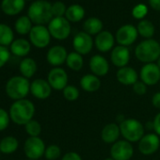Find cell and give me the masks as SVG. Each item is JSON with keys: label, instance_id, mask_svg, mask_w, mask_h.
Instances as JSON below:
<instances>
[{"label": "cell", "instance_id": "cell-1", "mask_svg": "<svg viewBox=\"0 0 160 160\" xmlns=\"http://www.w3.org/2000/svg\"><path fill=\"white\" fill-rule=\"evenodd\" d=\"M11 120L18 125H26L28 122L33 120L35 114L34 104L28 99H21L15 101L10 108Z\"/></svg>", "mask_w": 160, "mask_h": 160}, {"label": "cell", "instance_id": "cell-2", "mask_svg": "<svg viewBox=\"0 0 160 160\" xmlns=\"http://www.w3.org/2000/svg\"><path fill=\"white\" fill-rule=\"evenodd\" d=\"M28 17L37 26L49 24L53 19L52 4L45 0H37L28 9Z\"/></svg>", "mask_w": 160, "mask_h": 160}, {"label": "cell", "instance_id": "cell-3", "mask_svg": "<svg viewBox=\"0 0 160 160\" xmlns=\"http://www.w3.org/2000/svg\"><path fill=\"white\" fill-rule=\"evenodd\" d=\"M135 55L140 62L153 63L160 57V44L153 39L142 41L137 45Z\"/></svg>", "mask_w": 160, "mask_h": 160}, {"label": "cell", "instance_id": "cell-4", "mask_svg": "<svg viewBox=\"0 0 160 160\" xmlns=\"http://www.w3.org/2000/svg\"><path fill=\"white\" fill-rule=\"evenodd\" d=\"M7 95L17 101L25 99L30 92V83L28 79L24 76H13L9 79L6 84Z\"/></svg>", "mask_w": 160, "mask_h": 160}, {"label": "cell", "instance_id": "cell-5", "mask_svg": "<svg viewBox=\"0 0 160 160\" xmlns=\"http://www.w3.org/2000/svg\"><path fill=\"white\" fill-rule=\"evenodd\" d=\"M121 135L129 142H137L144 136V125L137 119H124L120 123Z\"/></svg>", "mask_w": 160, "mask_h": 160}, {"label": "cell", "instance_id": "cell-6", "mask_svg": "<svg viewBox=\"0 0 160 160\" xmlns=\"http://www.w3.org/2000/svg\"><path fill=\"white\" fill-rule=\"evenodd\" d=\"M48 30L52 37L57 40H65L71 33L69 21L64 17H54L48 24Z\"/></svg>", "mask_w": 160, "mask_h": 160}, {"label": "cell", "instance_id": "cell-7", "mask_svg": "<svg viewBox=\"0 0 160 160\" xmlns=\"http://www.w3.org/2000/svg\"><path fill=\"white\" fill-rule=\"evenodd\" d=\"M45 144L40 137H29L24 144V151L28 159L37 160L44 155Z\"/></svg>", "mask_w": 160, "mask_h": 160}, {"label": "cell", "instance_id": "cell-8", "mask_svg": "<svg viewBox=\"0 0 160 160\" xmlns=\"http://www.w3.org/2000/svg\"><path fill=\"white\" fill-rule=\"evenodd\" d=\"M133 154V145L125 139L116 141L110 148V157L114 160H130Z\"/></svg>", "mask_w": 160, "mask_h": 160}, {"label": "cell", "instance_id": "cell-9", "mask_svg": "<svg viewBox=\"0 0 160 160\" xmlns=\"http://www.w3.org/2000/svg\"><path fill=\"white\" fill-rule=\"evenodd\" d=\"M68 74L66 71L60 67L53 68L47 75V81L51 88L56 91H63L68 86Z\"/></svg>", "mask_w": 160, "mask_h": 160}, {"label": "cell", "instance_id": "cell-10", "mask_svg": "<svg viewBox=\"0 0 160 160\" xmlns=\"http://www.w3.org/2000/svg\"><path fill=\"white\" fill-rule=\"evenodd\" d=\"M139 77L147 86L156 85L160 80V68L156 63H147L141 67Z\"/></svg>", "mask_w": 160, "mask_h": 160}, {"label": "cell", "instance_id": "cell-11", "mask_svg": "<svg viewBox=\"0 0 160 160\" xmlns=\"http://www.w3.org/2000/svg\"><path fill=\"white\" fill-rule=\"evenodd\" d=\"M160 146V138L155 133L144 135L138 141V151L144 155H151L157 152Z\"/></svg>", "mask_w": 160, "mask_h": 160}, {"label": "cell", "instance_id": "cell-12", "mask_svg": "<svg viewBox=\"0 0 160 160\" xmlns=\"http://www.w3.org/2000/svg\"><path fill=\"white\" fill-rule=\"evenodd\" d=\"M51 34L44 26H35L29 32L30 42L37 48H44L50 42Z\"/></svg>", "mask_w": 160, "mask_h": 160}, {"label": "cell", "instance_id": "cell-13", "mask_svg": "<svg viewBox=\"0 0 160 160\" xmlns=\"http://www.w3.org/2000/svg\"><path fill=\"white\" fill-rule=\"evenodd\" d=\"M72 46L76 53L80 55H88L93 46V41L91 35L88 33L81 31L78 32L72 41Z\"/></svg>", "mask_w": 160, "mask_h": 160}, {"label": "cell", "instance_id": "cell-14", "mask_svg": "<svg viewBox=\"0 0 160 160\" xmlns=\"http://www.w3.org/2000/svg\"><path fill=\"white\" fill-rule=\"evenodd\" d=\"M138 35V32L137 28L133 25H124L118 29L116 33V41L120 45L127 47L136 42Z\"/></svg>", "mask_w": 160, "mask_h": 160}, {"label": "cell", "instance_id": "cell-15", "mask_svg": "<svg viewBox=\"0 0 160 160\" xmlns=\"http://www.w3.org/2000/svg\"><path fill=\"white\" fill-rule=\"evenodd\" d=\"M30 92L35 98L44 100L51 95L52 88L47 80L38 78L30 83Z\"/></svg>", "mask_w": 160, "mask_h": 160}, {"label": "cell", "instance_id": "cell-16", "mask_svg": "<svg viewBox=\"0 0 160 160\" xmlns=\"http://www.w3.org/2000/svg\"><path fill=\"white\" fill-rule=\"evenodd\" d=\"M68 53L66 49L61 45H55L51 47L46 55L48 63L54 67H58L66 62Z\"/></svg>", "mask_w": 160, "mask_h": 160}, {"label": "cell", "instance_id": "cell-17", "mask_svg": "<svg viewBox=\"0 0 160 160\" xmlns=\"http://www.w3.org/2000/svg\"><path fill=\"white\" fill-rule=\"evenodd\" d=\"M116 78L118 82L123 86H133L138 79L137 71L129 66L119 68L116 72Z\"/></svg>", "mask_w": 160, "mask_h": 160}, {"label": "cell", "instance_id": "cell-18", "mask_svg": "<svg viewBox=\"0 0 160 160\" xmlns=\"http://www.w3.org/2000/svg\"><path fill=\"white\" fill-rule=\"evenodd\" d=\"M110 59L113 65L118 68H122L127 66L130 60V52L126 46L118 45L112 49Z\"/></svg>", "mask_w": 160, "mask_h": 160}, {"label": "cell", "instance_id": "cell-19", "mask_svg": "<svg viewBox=\"0 0 160 160\" xmlns=\"http://www.w3.org/2000/svg\"><path fill=\"white\" fill-rule=\"evenodd\" d=\"M90 69L92 73L100 77L105 76L109 71V64L106 58L101 55H94L90 59Z\"/></svg>", "mask_w": 160, "mask_h": 160}, {"label": "cell", "instance_id": "cell-20", "mask_svg": "<svg viewBox=\"0 0 160 160\" xmlns=\"http://www.w3.org/2000/svg\"><path fill=\"white\" fill-rule=\"evenodd\" d=\"M120 136H121L120 125L114 122H110L105 125L101 132L102 140L105 143H108V144H113L116 141H118Z\"/></svg>", "mask_w": 160, "mask_h": 160}, {"label": "cell", "instance_id": "cell-21", "mask_svg": "<svg viewBox=\"0 0 160 160\" xmlns=\"http://www.w3.org/2000/svg\"><path fill=\"white\" fill-rule=\"evenodd\" d=\"M94 43L100 52H108L113 49L114 37L109 31H102L96 36Z\"/></svg>", "mask_w": 160, "mask_h": 160}, {"label": "cell", "instance_id": "cell-22", "mask_svg": "<svg viewBox=\"0 0 160 160\" xmlns=\"http://www.w3.org/2000/svg\"><path fill=\"white\" fill-rule=\"evenodd\" d=\"M80 86L86 92H95L101 87V80L92 73H87L80 79Z\"/></svg>", "mask_w": 160, "mask_h": 160}, {"label": "cell", "instance_id": "cell-23", "mask_svg": "<svg viewBox=\"0 0 160 160\" xmlns=\"http://www.w3.org/2000/svg\"><path fill=\"white\" fill-rule=\"evenodd\" d=\"M25 1L26 0H2L1 9L8 15H16L23 11Z\"/></svg>", "mask_w": 160, "mask_h": 160}, {"label": "cell", "instance_id": "cell-24", "mask_svg": "<svg viewBox=\"0 0 160 160\" xmlns=\"http://www.w3.org/2000/svg\"><path fill=\"white\" fill-rule=\"evenodd\" d=\"M30 43L25 39H17L11 44V51L17 57H26L30 52Z\"/></svg>", "mask_w": 160, "mask_h": 160}, {"label": "cell", "instance_id": "cell-25", "mask_svg": "<svg viewBox=\"0 0 160 160\" xmlns=\"http://www.w3.org/2000/svg\"><path fill=\"white\" fill-rule=\"evenodd\" d=\"M20 72L26 78H31L37 72V63L31 58H26L20 62Z\"/></svg>", "mask_w": 160, "mask_h": 160}, {"label": "cell", "instance_id": "cell-26", "mask_svg": "<svg viewBox=\"0 0 160 160\" xmlns=\"http://www.w3.org/2000/svg\"><path fill=\"white\" fill-rule=\"evenodd\" d=\"M19 142L16 138L12 136L5 137L0 141V152H3L5 154H11L16 152L18 149Z\"/></svg>", "mask_w": 160, "mask_h": 160}, {"label": "cell", "instance_id": "cell-27", "mask_svg": "<svg viewBox=\"0 0 160 160\" xmlns=\"http://www.w3.org/2000/svg\"><path fill=\"white\" fill-rule=\"evenodd\" d=\"M84 32L88 33L89 35H98L100 32H102L103 29V23L100 19L96 17H92L89 18L88 20L85 21L83 25Z\"/></svg>", "mask_w": 160, "mask_h": 160}, {"label": "cell", "instance_id": "cell-28", "mask_svg": "<svg viewBox=\"0 0 160 160\" xmlns=\"http://www.w3.org/2000/svg\"><path fill=\"white\" fill-rule=\"evenodd\" d=\"M65 15L69 22H79L83 19L85 15V10L80 5H72L67 9Z\"/></svg>", "mask_w": 160, "mask_h": 160}, {"label": "cell", "instance_id": "cell-29", "mask_svg": "<svg viewBox=\"0 0 160 160\" xmlns=\"http://www.w3.org/2000/svg\"><path fill=\"white\" fill-rule=\"evenodd\" d=\"M66 64L72 71H75V72L80 71L84 65V60H83L82 55L76 53L75 51L71 52L70 54H68V57L66 59Z\"/></svg>", "mask_w": 160, "mask_h": 160}, {"label": "cell", "instance_id": "cell-30", "mask_svg": "<svg viewBox=\"0 0 160 160\" xmlns=\"http://www.w3.org/2000/svg\"><path fill=\"white\" fill-rule=\"evenodd\" d=\"M12 42H13L12 29L5 24H0V45L8 46L11 45Z\"/></svg>", "mask_w": 160, "mask_h": 160}, {"label": "cell", "instance_id": "cell-31", "mask_svg": "<svg viewBox=\"0 0 160 160\" xmlns=\"http://www.w3.org/2000/svg\"><path fill=\"white\" fill-rule=\"evenodd\" d=\"M138 34L143 37L148 39H151L153 34H154V26L152 25V22L148 21V20H141L138 25Z\"/></svg>", "mask_w": 160, "mask_h": 160}, {"label": "cell", "instance_id": "cell-32", "mask_svg": "<svg viewBox=\"0 0 160 160\" xmlns=\"http://www.w3.org/2000/svg\"><path fill=\"white\" fill-rule=\"evenodd\" d=\"M31 20L28 16H22L15 22V29L21 35H26L29 33L32 29Z\"/></svg>", "mask_w": 160, "mask_h": 160}, {"label": "cell", "instance_id": "cell-33", "mask_svg": "<svg viewBox=\"0 0 160 160\" xmlns=\"http://www.w3.org/2000/svg\"><path fill=\"white\" fill-rule=\"evenodd\" d=\"M26 132L30 137H39L42 133V126L36 120H31L25 125Z\"/></svg>", "mask_w": 160, "mask_h": 160}, {"label": "cell", "instance_id": "cell-34", "mask_svg": "<svg viewBox=\"0 0 160 160\" xmlns=\"http://www.w3.org/2000/svg\"><path fill=\"white\" fill-rule=\"evenodd\" d=\"M60 154H61V149L59 148V146L56 144H51L46 147L44 157L47 160H57L58 158H59Z\"/></svg>", "mask_w": 160, "mask_h": 160}, {"label": "cell", "instance_id": "cell-35", "mask_svg": "<svg viewBox=\"0 0 160 160\" xmlns=\"http://www.w3.org/2000/svg\"><path fill=\"white\" fill-rule=\"evenodd\" d=\"M63 96L64 98L69 101V102H73L76 101L79 97V91L76 87L72 85H68L63 91Z\"/></svg>", "mask_w": 160, "mask_h": 160}, {"label": "cell", "instance_id": "cell-36", "mask_svg": "<svg viewBox=\"0 0 160 160\" xmlns=\"http://www.w3.org/2000/svg\"><path fill=\"white\" fill-rule=\"evenodd\" d=\"M66 7L64 3L60 1H57L54 4H52V13L55 17H63V14L66 13Z\"/></svg>", "mask_w": 160, "mask_h": 160}, {"label": "cell", "instance_id": "cell-37", "mask_svg": "<svg viewBox=\"0 0 160 160\" xmlns=\"http://www.w3.org/2000/svg\"><path fill=\"white\" fill-rule=\"evenodd\" d=\"M10 113H8L5 109L0 108V132L5 130L10 123Z\"/></svg>", "mask_w": 160, "mask_h": 160}, {"label": "cell", "instance_id": "cell-38", "mask_svg": "<svg viewBox=\"0 0 160 160\" xmlns=\"http://www.w3.org/2000/svg\"><path fill=\"white\" fill-rule=\"evenodd\" d=\"M147 12H148V9H147V7H146L145 5H143V4H138V5H137V6L133 9V11H132L133 16H134L135 18H137V19H143V18L146 16Z\"/></svg>", "mask_w": 160, "mask_h": 160}, {"label": "cell", "instance_id": "cell-39", "mask_svg": "<svg viewBox=\"0 0 160 160\" xmlns=\"http://www.w3.org/2000/svg\"><path fill=\"white\" fill-rule=\"evenodd\" d=\"M10 51L6 46L0 45V68H2L10 59Z\"/></svg>", "mask_w": 160, "mask_h": 160}, {"label": "cell", "instance_id": "cell-40", "mask_svg": "<svg viewBox=\"0 0 160 160\" xmlns=\"http://www.w3.org/2000/svg\"><path fill=\"white\" fill-rule=\"evenodd\" d=\"M132 87H133L134 92L138 95H144L147 92V85H145L141 80L140 81L138 80V81Z\"/></svg>", "mask_w": 160, "mask_h": 160}, {"label": "cell", "instance_id": "cell-41", "mask_svg": "<svg viewBox=\"0 0 160 160\" xmlns=\"http://www.w3.org/2000/svg\"><path fill=\"white\" fill-rule=\"evenodd\" d=\"M61 160H82V157L75 152H68L62 156Z\"/></svg>", "mask_w": 160, "mask_h": 160}, {"label": "cell", "instance_id": "cell-42", "mask_svg": "<svg viewBox=\"0 0 160 160\" xmlns=\"http://www.w3.org/2000/svg\"><path fill=\"white\" fill-rule=\"evenodd\" d=\"M152 124H153V130L155 134L160 137V112L156 114V116L154 117L152 121Z\"/></svg>", "mask_w": 160, "mask_h": 160}, {"label": "cell", "instance_id": "cell-43", "mask_svg": "<svg viewBox=\"0 0 160 160\" xmlns=\"http://www.w3.org/2000/svg\"><path fill=\"white\" fill-rule=\"evenodd\" d=\"M152 104L155 108L160 109V92L153 94V96L152 98Z\"/></svg>", "mask_w": 160, "mask_h": 160}, {"label": "cell", "instance_id": "cell-44", "mask_svg": "<svg viewBox=\"0 0 160 160\" xmlns=\"http://www.w3.org/2000/svg\"><path fill=\"white\" fill-rule=\"evenodd\" d=\"M149 5L155 11H160V0H149Z\"/></svg>", "mask_w": 160, "mask_h": 160}, {"label": "cell", "instance_id": "cell-45", "mask_svg": "<svg viewBox=\"0 0 160 160\" xmlns=\"http://www.w3.org/2000/svg\"><path fill=\"white\" fill-rule=\"evenodd\" d=\"M156 64H157V66L160 68V57H159V58L157 59V61H156Z\"/></svg>", "mask_w": 160, "mask_h": 160}, {"label": "cell", "instance_id": "cell-46", "mask_svg": "<svg viewBox=\"0 0 160 160\" xmlns=\"http://www.w3.org/2000/svg\"><path fill=\"white\" fill-rule=\"evenodd\" d=\"M105 160H114V159H112L111 157H108V158H106Z\"/></svg>", "mask_w": 160, "mask_h": 160}, {"label": "cell", "instance_id": "cell-47", "mask_svg": "<svg viewBox=\"0 0 160 160\" xmlns=\"http://www.w3.org/2000/svg\"><path fill=\"white\" fill-rule=\"evenodd\" d=\"M28 160H32V159H28Z\"/></svg>", "mask_w": 160, "mask_h": 160}]
</instances>
